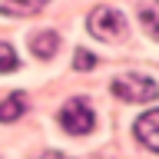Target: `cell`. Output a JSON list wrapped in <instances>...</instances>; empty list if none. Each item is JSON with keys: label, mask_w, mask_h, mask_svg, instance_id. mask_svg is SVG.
Wrapping results in <instances>:
<instances>
[{"label": "cell", "mask_w": 159, "mask_h": 159, "mask_svg": "<svg viewBox=\"0 0 159 159\" xmlns=\"http://www.w3.org/2000/svg\"><path fill=\"white\" fill-rule=\"evenodd\" d=\"M86 27H89V33L96 40H106V43L126 37V17H123L119 10H113V7H96L89 13Z\"/></svg>", "instance_id": "1"}, {"label": "cell", "mask_w": 159, "mask_h": 159, "mask_svg": "<svg viewBox=\"0 0 159 159\" xmlns=\"http://www.w3.org/2000/svg\"><path fill=\"white\" fill-rule=\"evenodd\" d=\"M113 93L126 103H152L159 96V86L149 76H119L113 80Z\"/></svg>", "instance_id": "2"}, {"label": "cell", "mask_w": 159, "mask_h": 159, "mask_svg": "<svg viewBox=\"0 0 159 159\" xmlns=\"http://www.w3.org/2000/svg\"><path fill=\"white\" fill-rule=\"evenodd\" d=\"M57 119H60V126L66 129V133H73V136L89 133V129H93V123H96V116H93V109H89L86 99H66Z\"/></svg>", "instance_id": "3"}, {"label": "cell", "mask_w": 159, "mask_h": 159, "mask_svg": "<svg viewBox=\"0 0 159 159\" xmlns=\"http://www.w3.org/2000/svg\"><path fill=\"white\" fill-rule=\"evenodd\" d=\"M156 123H159V113H156V109H146V113L136 119V126H133L136 139L149 149V152H156V149H159V139H156Z\"/></svg>", "instance_id": "4"}, {"label": "cell", "mask_w": 159, "mask_h": 159, "mask_svg": "<svg viewBox=\"0 0 159 159\" xmlns=\"http://www.w3.org/2000/svg\"><path fill=\"white\" fill-rule=\"evenodd\" d=\"M27 113V93H10L0 99V123H13Z\"/></svg>", "instance_id": "5"}, {"label": "cell", "mask_w": 159, "mask_h": 159, "mask_svg": "<svg viewBox=\"0 0 159 159\" xmlns=\"http://www.w3.org/2000/svg\"><path fill=\"white\" fill-rule=\"evenodd\" d=\"M50 0H0V13H10V17H30L43 10Z\"/></svg>", "instance_id": "6"}, {"label": "cell", "mask_w": 159, "mask_h": 159, "mask_svg": "<svg viewBox=\"0 0 159 159\" xmlns=\"http://www.w3.org/2000/svg\"><path fill=\"white\" fill-rule=\"evenodd\" d=\"M57 47H60V37L53 33V30H47V33L33 37V53H37L40 60H50L53 53H57Z\"/></svg>", "instance_id": "7"}, {"label": "cell", "mask_w": 159, "mask_h": 159, "mask_svg": "<svg viewBox=\"0 0 159 159\" xmlns=\"http://www.w3.org/2000/svg\"><path fill=\"white\" fill-rule=\"evenodd\" d=\"M17 66H20V60L13 53V47L0 43V73H10V70H17Z\"/></svg>", "instance_id": "8"}, {"label": "cell", "mask_w": 159, "mask_h": 159, "mask_svg": "<svg viewBox=\"0 0 159 159\" xmlns=\"http://www.w3.org/2000/svg\"><path fill=\"white\" fill-rule=\"evenodd\" d=\"M73 66H76V70H93V66H96V57H93L89 50H76V57H73Z\"/></svg>", "instance_id": "9"}, {"label": "cell", "mask_w": 159, "mask_h": 159, "mask_svg": "<svg viewBox=\"0 0 159 159\" xmlns=\"http://www.w3.org/2000/svg\"><path fill=\"white\" fill-rule=\"evenodd\" d=\"M143 27H146V33H156V10L152 7L143 10Z\"/></svg>", "instance_id": "10"}, {"label": "cell", "mask_w": 159, "mask_h": 159, "mask_svg": "<svg viewBox=\"0 0 159 159\" xmlns=\"http://www.w3.org/2000/svg\"><path fill=\"white\" fill-rule=\"evenodd\" d=\"M37 159H70V156H63V152H40Z\"/></svg>", "instance_id": "11"}]
</instances>
